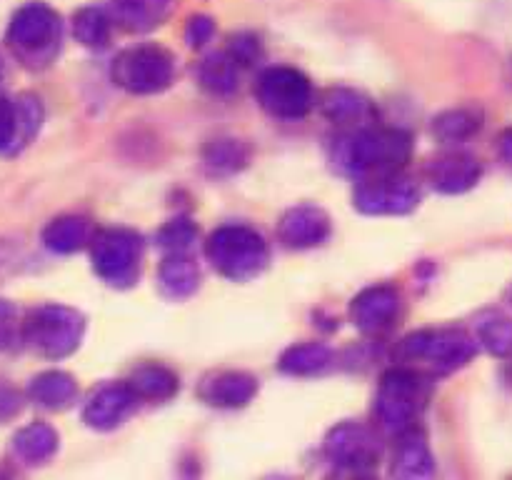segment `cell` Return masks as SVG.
Here are the masks:
<instances>
[{"instance_id":"cell-1","label":"cell","mask_w":512,"mask_h":480,"mask_svg":"<svg viewBox=\"0 0 512 480\" xmlns=\"http://www.w3.org/2000/svg\"><path fill=\"white\" fill-rule=\"evenodd\" d=\"M413 153L410 135L393 128H363L340 140L335 160L353 175H393Z\"/></svg>"},{"instance_id":"cell-2","label":"cell","mask_w":512,"mask_h":480,"mask_svg":"<svg viewBox=\"0 0 512 480\" xmlns=\"http://www.w3.org/2000/svg\"><path fill=\"white\" fill-rule=\"evenodd\" d=\"M205 253L213 268L235 283L255 278L268 265V245L263 235L245 225H225L215 230L208 238Z\"/></svg>"},{"instance_id":"cell-3","label":"cell","mask_w":512,"mask_h":480,"mask_svg":"<svg viewBox=\"0 0 512 480\" xmlns=\"http://www.w3.org/2000/svg\"><path fill=\"white\" fill-rule=\"evenodd\" d=\"M60 18L45 3H28L13 15L8 25V45L23 65L43 68L58 53Z\"/></svg>"},{"instance_id":"cell-4","label":"cell","mask_w":512,"mask_h":480,"mask_svg":"<svg viewBox=\"0 0 512 480\" xmlns=\"http://www.w3.org/2000/svg\"><path fill=\"white\" fill-rule=\"evenodd\" d=\"M85 333V320L78 310L65 305H40L28 315L23 335L30 348L45 358H65L80 345Z\"/></svg>"},{"instance_id":"cell-5","label":"cell","mask_w":512,"mask_h":480,"mask_svg":"<svg viewBox=\"0 0 512 480\" xmlns=\"http://www.w3.org/2000/svg\"><path fill=\"white\" fill-rule=\"evenodd\" d=\"M173 55L160 45H138L120 53L113 63V80L135 95H153L173 83Z\"/></svg>"},{"instance_id":"cell-6","label":"cell","mask_w":512,"mask_h":480,"mask_svg":"<svg viewBox=\"0 0 512 480\" xmlns=\"http://www.w3.org/2000/svg\"><path fill=\"white\" fill-rule=\"evenodd\" d=\"M93 243V268L105 283L125 285L135 283L140 265V238L130 230L108 228L90 238Z\"/></svg>"},{"instance_id":"cell-7","label":"cell","mask_w":512,"mask_h":480,"mask_svg":"<svg viewBox=\"0 0 512 480\" xmlns=\"http://www.w3.org/2000/svg\"><path fill=\"white\" fill-rule=\"evenodd\" d=\"M420 403H423V388L418 375L408 370H390L388 375H383L375 398V413L388 433L400 435L413 428Z\"/></svg>"},{"instance_id":"cell-8","label":"cell","mask_w":512,"mask_h":480,"mask_svg":"<svg viewBox=\"0 0 512 480\" xmlns=\"http://www.w3.org/2000/svg\"><path fill=\"white\" fill-rule=\"evenodd\" d=\"M258 100L275 118H303L313 105L310 80L295 68H268L258 80Z\"/></svg>"},{"instance_id":"cell-9","label":"cell","mask_w":512,"mask_h":480,"mask_svg":"<svg viewBox=\"0 0 512 480\" xmlns=\"http://www.w3.org/2000/svg\"><path fill=\"white\" fill-rule=\"evenodd\" d=\"M355 208L368 215H405L418 205V188L400 175H375L355 188Z\"/></svg>"},{"instance_id":"cell-10","label":"cell","mask_w":512,"mask_h":480,"mask_svg":"<svg viewBox=\"0 0 512 480\" xmlns=\"http://www.w3.org/2000/svg\"><path fill=\"white\" fill-rule=\"evenodd\" d=\"M325 453L340 468L368 470L378 465V445L373 433L363 425L343 423L325 438Z\"/></svg>"},{"instance_id":"cell-11","label":"cell","mask_w":512,"mask_h":480,"mask_svg":"<svg viewBox=\"0 0 512 480\" xmlns=\"http://www.w3.org/2000/svg\"><path fill=\"white\" fill-rule=\"evenodd\" d=\"M400 310V293L388 285H378V288H368L353 300V315L355 325H358L363 333H383L393 325V320L398 318Z\"/></svg>"},{"instance_id":"cell-12","label":"cell","mask_w":512,"mask_h":480,"mask_svg":"<svg viewBox=\"0 0 512 480\" xmlns=\"http://www.w3.org/2000/svg\"><path fill=\"white\" fill-rule=\"evenodd\" d=\"M278 235L288 248H313L330 235V218L315 205H298L283 215Z\"/></svg>"},{"instance_id":"cell-13","label":"cell","mask_w":512,"mask_h":480,"mask_svg":"<svg viewBox=\"0 0 512 480\" xmlns=\"http://www.w3.org/2000/svg\"><path fill=\"white\" fill-rule=\"evenodd\" d=\"M468 353L470 345L460 333H415L403 340V355L438 365H458Z\"/></svg>"},{"instance_id":"cell-14","label":"cell","mask_w":512,"mask_h":480,"mask_svg":"<svg viewBox=\"0 0 512 480\" xmlns=\"http://www.w3.org/2000/svg\"><path fill=\"white\" fill-rule=\"evenodd\" d=\"M133 405L135 393L128 385H108L90 398V403L83 410V420L95 430H110L123 423Z\"/></svg>"},{"instance_id":"cell-15","label":"cell","mask_w":512,"mask_h":480,"mask_svg":"<svg viewBox=\"0 0 512 480\" xmlns=\"http://www.w3.org/2000/svg\"><path fill=\"white\" fill-rule=\"evenodd\" d=\"M173 0H108L110 20L130 33H145L170 15Z\"/></svg>"},{"instance_id":"cell-16","label":"cell","mask_w":512,"mask_h":480,"mask_svg":"<svg viewBox=\"0 0 512 480\" xmlns=\"http://www.w3.org/2000/svg\"><path fill=\"white\" fill-rule=\"evenodd\" d=\"M433 473V455L423 433L408 428L398 435V448L393 455V475L395 478H425Z\"/></svg>"},{"instance_id":"cell-17","label":"cell","mask_w":512,"mask_h":480,"mask_svg":"<svg viewBox=\"0 0 512 480\" xmlns=\"http://www.w3.org/2000/svg\"><path fill=\"white\" fill-rule=\"evenodd\" d=\"M258 393V380L248 373H220L203 385L200 395L220 408H240Z\"/></svg>"},{"instance_id":"cell-18","label":"cell","mask_w":512,"mask_h":480,"mask_svg":"<svg viewBox=\"0 0 512 480\" xmlns=\"http://www.w3.org/2000/svg\"><path fill=\"white\" fill-rule=\"evenodd\" d=\"M90 238H93L90 220L80 218V215H63V218H55L53 223H48V228L43 230L45 248L60 255H68L85 248V245L90 243Z\"/></svg>"},{"instance_id":"cell-19","label":"cell","mask_w":512,"mask_h":480,"mask_svg":"<svg viewBox=\"0 0 512 480\" xmlns=\"http://www.w3.org/2000/svg\"><path fill=\"white\" fill-rule=\"evenodd\" d=\"M323 113L328 115L333 123L355 125V123H368L375 118V108L365 95L355 93L348 88H333L325 93L323 98Z\"/></svg>"},{"instance_id":"cell-20","label":"cell","mask_w":512,"mask_h":480,"mask_svg":"<svg viewBox=\"0 0 512 480\" xmlns=\"http://www.w3.org/2000/svg\"><path fill=\"white\" fill-rule=\"evenodd\" d=\"M160 288L168 298L180 300V298H188V295L195 293L198 288V265L188 258L185 253H168V258L163 260L160 265Z\"/></svg>"},{"instance_id":"cell-21","label":"cell","mask_w":512,"mask_h":480,"mask_svg":"<svg viewBox=\"0 0 512 480\" xmlns=\"http://www.w3.org/2000/svg\"><path fill=\"white\" fill-rule=\"evenodd\" d=\"M13 450L25 463H43L58 450V433L48 423H30L15 433Z\"/></svg>"},{"instance_id":"cell-22","label":"cell","mask_w":512,"mask_h":480,"mask_svg":"<svg viewBox=\"0 0 512 480\" xmlns=\"http://www.w3.org/2000/svg\"><path fill=\"white\" fill-rule=\"evenodd\" d=\"M28 395L43 408L60 410L75 398V380L63 370H48L30 380Z\"/></svg>"},{"instance_id":"cell-23","label":"cell","mask_w":512,"mask_h":480,"mask_svg":"<svg viewBox=\"0 0 512 480\" xmlns=\"http://www.w3.org/2000/svg\"><path fill=\"white\" fill-rule=\"evenodd\" d=\"M128 388L133 390L135 398L168 400L178 393V378L163 365H143L130 375Z\"/></svg>"},{"instance_id":"cell-24","label":"cell","mask_w":512,"mask_h":480,"mask_svg":"<svg viewBox=\"0 0 512 480\" xmlns=\"http://www.w3.org/2000/svg\"><path fill=\"white\" fill-rule=\"evenodd\" d=\"M198 80L205 90L215 95H230L238 88V63L230 53H213L200 60Z\"/></svg>"},{"instance_id":"cell-25","label":"cell","mask_w":512,"mask_h":480,"mask_svg":"<svg viewBox=\"0 0 512 480\" xmlns=\"http://www.w3.org/2000/svg\"><path fill=\"white\" fill-rule=\"evenodd\" d=\"M75 40L85 48H105L110 40V15L103 8H80L73 18Z\"/></svg>"},{"instance_id":"cell-26","label":"cell","mask_w":512,"mask_h":480,"mask_svg":"<svg viewBox=\"0 0 512 480\" xmlns=\"http://www.w3.org/2000/svg\"><path fill=\"white\" fill-rule=\"evenodd\" d=\"M330 363V348L320 343L293 345L280 358V370L288 375H313L320 373Z\"/></svg>"},{"instance_id":"cell-27","label":"cell","mask_w":512,"mask_h":480,"mask_svg":"<svg viewBox=\"0 0 512 480\" xmlns=\"http://www.w3.org/2000/svg\"><path fill=\"white\" fill-rule=\"evenodd\" d=\"M475 168L465 158H443L433 165V185L445 193H455L473 183Z\"/></svg>"},{"instance_id":"cell-28","label":"cell","mask_w":512,"mask_h":480,"mask_svg":"<svg viewBox=\"0 0 512 480\" xmlns=\"http://www.w3.org/2000/svg\"><path fill=\"white\" fill-rule=\"evenodd\" d=\"M245 160H248V150H245V145L240 140L220 138L213 140L205 148V163L215 173H233V170H240L245 165Z\"/></svg>"},{"instance_id":"cell-29","label":"cell","mask_w":512,"mask_h":480,"mask_svg":"<svg viewBox=\"0 0 512 480\" xmlns=\"http://www.w3.org/2000/svg\"><path fill=\"white\" fill-rule=\"evenodd\" d=\"M195 225L188 218H175L158 233V245L168 253H185L195 243Z\"/></svg>"},{"instance_id":"cell-30","label":"cell","mask_w":512,"mask_h":480,"mask_svg":"<svg viewBox=\"0 0 512 480\" xmlns=\"http://www.w3.org/2000/svg\"><path fill=\"white\" fill-rule=\"evenodd\" d=\"M15 150H20L15 103L8 98H0V153H15Z\"/></svg>"},{"instance_id":"cell-31","label":"cell","mask_w":512,"mask_h":480,"mask_svg":"<svg viewBox=\"0 0 512 480\" xmlns=\"http://www.w3.org/2000/svg\"><path fill=\"white\" fill-rule=\"evenodd\" d=\"M215 33V23L208 15H193L185 25V40H188L190 48H200V45L208 43Z\"/></svg>"},{"instance_id":"cell-32","label":"cell","mask_w":512,"mask_h":480,"mask_svg":"<svg viewBox=\"0 0 512 480\" xmlns=\"http://www.w3.org/2000/svg\"><path fill=\"white\" fill-rule=\"evenodd\" d=\"M18 338V313L15 305L8 300H0V350L10 348Z\"/></svg>"},{"instance_id":"cell-33","label":"cell","mask_w":512,"mask_h":480,"mask_svg":"<svg viewBox=\"0 0 512 480\" xmlns=\"http://www.w3.org/2000/svg\"><path fill=\"white\" fill-rule=\"evenodd\" d=\"M260 55V45L253 35H235L230 40V58L240 65L255 63V58Z\"/></svg>"},{"instance_id":"cell-34","label":"cell","mask_w":512,"mask_h":480,"mask_svg":"<svg viewBox=\"0 0 512 480\" xmlns=\"http://www.w3.org/2000/svg\"><path fill=\"white\" fill-rule=\"evenodd\" d=\"M435 130L440 138H463L470 130V120L463 113H445L435 120Z\"/></svg>"},{"instance_id":"cell-35","label":"cell","mask_w":512,"mask_h":480,"mask_svg":"<svg viewBox=\"0 0 512 480\" xmlns=\"http://www.w3.org/2000/svg\"><path fill=\"white\" fill-rule=\"evenodd\" d=\"M8 260H10V245L0 243V268H3V265H8Z\"/></svg>"},{"instance_id":"cell-36","label":"cell","mask_w":512,"mask_h":480,"mask_svg":"<svg viewBox=\"0 0 512 480\" xmlns=\"http://www.w3.org/2000/svg\"><path fill=\"white\" fill-rule=\"evenodd\" d=\"M0 78H3V60H0Z\"/></svg>"}]
</instances>
